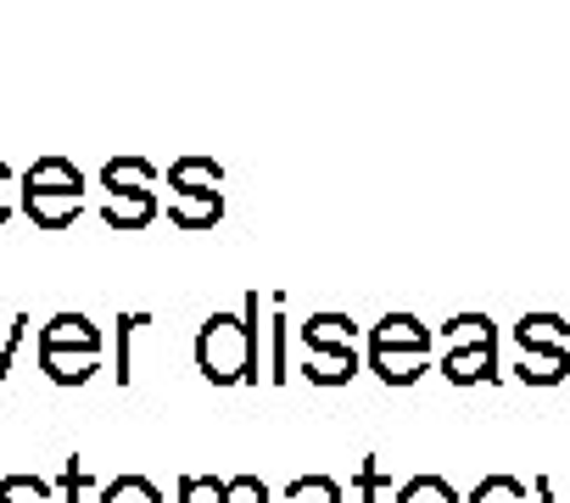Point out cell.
Returning a JSON list of instances; mask_svg holds the SVG:
<instances>
[{
  "mask_svg": "<svg viewBox=\"0 0 570 503\" xmlns=\"http://www.w3.org/2000/svg\"><path fill=\"white\" fill-rule=\"evenodd\" d=\"M520 497H525V486L514 475H487V481H475V492L464 503H520Z\"/></svg>",
  "mask_w": 570,
  "mask_h": 503,
  "instance_id": "d6986e66",
  "label": "cell"
},
{
  "mask_svg": "<svg viewBox=\"0 0 570 503\" xmlns=\"http://www.w3.org/2000/svg\"><path fill=\"white\" fill-rule=\"evenodd\" d=\"M353 336H358V325H353L347 314H314V319L303 325V342H308V347H331V353L353 347Z\"/></svg>",
  "mask_w": 570,
  "mask_h": 503,
  "instance_id": "30bf717a",
  "label": "cell"
},
{
  "mask_svg": "<svg viewBox=\"0 0 570 503\" xmlns=\"http://www.w3.org/2000/svg\"><path fill=\"white\" fill-rule=\"evenodd\" d=\"M358 486H364V503H375V492L386 486V475H381V464H375V453L364 458V470H358Z\"/></svg>",
  "mask_w": 570,
  "mask_h": 503,
  "instance_id": "cb8c5ba5",
  "label": "cell"
},
{
  "mask_svg": "<svg viewBox=\"0 0 570 503\" xmlns=\"http://www.w3.org/2000/svg\"><path fill=\"white\" fill-rule=\"evenodd\" d=\"M101 185H107L101 218L112 229H146L157 218V190H151L157 185V168H151V157H112L101 168Z\"/></svg>",
  "mask_w": 570,
  "mask_h": 503,
  "instance_id": "277c9868",
  "label": "cell"
},
{
  "mask_svg": "<svg viewBox=\"0 0 570 503\" xmlns=\"http://www.w3.org/2000/svg\"><path fill=\"white\" fill-rule=\"evenodd\" d=\"M257 308L263 297L246 292L240 314H213L202 331H196V369L213 381V386H252L257 381Z\"/></svg>",
  "mask_w": 570,
  "mask_h": 503,
  "instance_id": "6da1fadb",
  "label": "cell"
},
{
  "mask_svg": "<svg viewBox=\"0 0 570 503\" xmlns=\"http://www.w3.org/2000/svg\"><path fill=\"white\" fill-rule=\"evenodd\" d=\"M0 503H51V481H40V475H7V481H0Z\"/></svg>",
  "mask_w": 570,
  "mask_h": 503,
  "instance_id": "e0dca14e",
  "label": "cell"
},
{
  "mask_svg": "<svg viewBox=\"0 0 570 503\" xmlns=\"http://www.w3.org/2000/svg\"><path fill=\"white\" fill-rule=\"evenodd\" d=\"M62 492H68V503H79V497L90 492V475H85L79 458H68V470H62Z\"/></svg>",
  "mask_w": 570,
  "mask_h": 503,
  "instance_id": "7402d4cb",
  "label": "cell"
},
{
  "mask_svg": "<svg viewBox=\"0 0 570 503\" xmlns=\"http://www.w3.org/2000/svg\"><path fill=\"white\" fill-rule=\"evenodd\" d=\"M168 185H174V196H185V190H218L224 185V168L213 157H179L168 168Z\"/></svg>",
  "mask_w": 570,
  "mask_h": 503,
  "instance_id": "9c48e42d",
  "label": "cell"
},
{
  "mask_svg": "<svg viewBox=\"0 0 570 503\" xmlns=\"http://www.w3.org/2000/svg\"><path fill=\"white\" fill-rule=\"evenodd\" d=\"M101 347H107V336L85 314H57L46 325V342H40V369L57 386H85L101 369Z\"/></svg>",
  "mask_w": 570,
  "mask_h": 503,
  "instance_id": "3957f363",
  "label": "cell"
},
{
  "mask_svg": "<svg viewBox=\"0 0 570 503\" xmlns=\"http://www.w3.org/2000/svg\"><path fill=\"white\" fill-rule=\"evenodd\" d=\"M370 369L386 386H414L431 364H425V353H370Z\"/></svg>",
  "mask_w": 570,
  "mask_h": 503,
  "instance_id": "8fae6325",
  "label": "cell"
},
{
  "mask_svg": "<svg viewBox=\"0 0 570 503\" xmlns=\"http://www.w3.org/2000/svg\"><path fill=\"white\" fill-rule=\"evenodd\" d=\"M442 336H448V342H492L498 325H492L487 314H453V319L442 325Z\"/></svg>",
  "mask_w": 570,
  "mask_h": 503,
  "instance_id": "ac0fdd59",
  "label": "cell"
},
{
  "mask_svg": "<svg viewBox=\"0 0 570 503\" xmlns=\"http://www.w3.org/2000/svg\"><path fill=\"white\" fill-rule=\"evenodd\" d=\"M370 353H431V325H420L414 314H386L370 331Z\"/></svg>",
  "mask_w": 570,
  "mask_h": 503,
  "instance_id": "8992f818",
  "label": "cell"
},
{
  "mask_svg": "<svg viewBox=\"0 0 570 503\" xmlns=\"http://www.w3.org/2000/svg\"><path fill=\"white\" fill-rule=\"evenodd\" d=\"M392 503H459V492L442 481V475H414V481H403L397 486V497Z\"/></svg>",
  "mask_w": 570,
  "mask_h": 503,
  "instance_id": "4fadbf2b",
  "label": "cell"
},
{
  "mask_svg": "<svg viewBox=\"0 0 570 503\" xmlns=\"http://www.w3.org/2000/svg\"><path fill=\"white\" fill-rule=\"evenodd\" d=\"M442 375L453 386H487V381H498V336L492 342H453V353L442 358Z\"/></svg>",
  "mask_w": 570,
  "mask_h": 503,
  "instance_id": "5b68a950",
  "label": "cell"
},
{
  "mask_svg": "<svg viewBox=\"0 0 570 503\" xmlns=\"http://www.w3.org/2000/svg\"><path fill=\"white\" fill-rule=\"evenodd\" d=\"M314 386H347L353 375H358V358H353V347H342V353H331V364H308L303 369Z\"/></svg>",
  "mask_w": 570,
  "mask_h": 503,
  "instance_id": "2e32d148",
  "label": "cell"
},
{
  "mask_svg": "<svg viewBox=\"0 0 570 503\" xmlns=\"http://www.w3.org/2000/svg\"><path fill=\"white\" fill-rule=\"evenodd\" d=\"M140 325H151V314H124V319H118V369H112L118 386H129V375H135V369H129V342H135Z\"/></svg>",
  "mask_w": 570,
  "mask_h": 503,
  "instance_id": "ffe728a7",
  "label": "cell"
},
{
  "mask_svg": "<svg viewBox=\"0 0 570 503\" xmlns=\"http://www.w3.org/2000/svg\"><path fill=\"white\" fill-rule=\"evenodd\" d=\"M12 207H18V174H12L7 162H0V224L12 218Z\"/></svg>",
  "mask_w": 570,
  "mask_h": 503,
  "instance_id": "603a6c76",
  "label": "cell"
},
{
  "mask_svg": "<svg viewBox=\"0 0 570 503\" xmlns=\"http://www.w3.org/2000/svg\"><path fill=\"white\" fill-rule=\"evenodd\" d=\"M168 218L179 229H213L224 218V190H185V196H174Z\"/></svg>",
  "mask_w": 570,
  "mask_h": 503,
  "instance_id": "52a82bcc",
  "label": "cell"
},
{
  "mask_svg": "<svg viewBox=\"0 0 570 503\" xmlns=\"http://www.w3.org/2000/svg\"><path fill=\"white\" fill-rule=\"evenodd\" d=\"M285 503H342V486L331 475H297L285 486Z\"/></svg>",
  "mask_w": 570,
  "mask_h": 503,
  "instance_id": "9a60e30c",
  "label": "cell"
},
{
  "mask_svg": "<svg viewBox=\"0 0 570 503\" xmlns=\"http://www.w3.org/2000/svg\"><path fill=\"white\" fill-rule=\"evenodd\" d=\"M274 381H285V292L274 297Z\"/></svg>",
  "mask_w": 570,
  "mask_h": 503,
  "instance_id": "44dd1931",
  "label": "cell"
},
{
  "mask_svg": "<svg viewBox=\"0 0 570 503\" xmlns=\"http://www.w3.org/2000/svg\"><path fill=\"white\" fill-rule=\"evenodd\" d=\"M564 375H570L564 347H559V353H531V358L514 364V381H520V386H559Z\"/></svg>",
  "mask_w": 570,
  "mask_h": 503,
  "instance_id": "7c38bea8",
  "label": "cell"
},
{
  "mask_svg": "<svg viewBox=\"0 0 570 503\" xmlns=\"http://www.w3.org/2000/svg\"><path fill=\"white\" fill-rule=\"evenodd\" d=\"M18 201L40 229H68L85 213V174L68 157H40L18 179Z\"/></svg>",
  "mask_w": 570,
  "mask_h": 503,
  "instance_id": "7a4b0ae2",
  "label": "cell"
},
{
  "mask_svg": "<svg viewBox=\"0 0 570 503\" xmlns=\"http://www.w3.org/2000/svg\"><path fill=\"white\" fill-rule=\"evenodd\" d=\"M101 503H163V492L146 475H118L101 486Z\"/></svg>",
  "mask_w": 570,
  "mask_h": 503,
  "instance_id": "5bb4252c",
  "label": "cell"
},
{
  "mask_svg": "<svg viewBox=\"0 0 570 503\" xmlns=\"http://www.w3.org/2000/svg\"><path fill=\"white\" fill-rule=\"evenodd\" d=\"M564 336H570V325H564L559 314H525V319L514 325V347H520V353H559Z\"/></svg>",
  "mask_w": 570,
  "mask_h": 503,
  "instance_id": "ba28073f",
  "label": "cell"
}]
</instances>
